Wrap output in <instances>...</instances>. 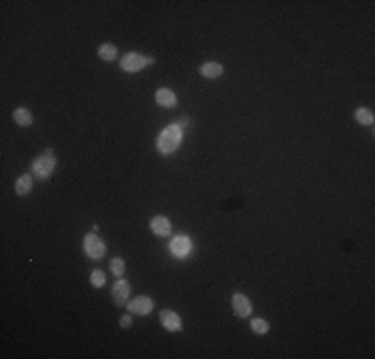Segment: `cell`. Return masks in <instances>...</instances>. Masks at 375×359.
I'll list each match as a JSON object with an SVG mask.
<instances>
[{
	"label": "cell",
	"mask_w": 375,
	"mask_h": 359,
	"mask_svg": "<svg viewBox=\"0 0 375 359\" xmlns=\"http://www.w3.org/2000/svg\"><path fill=\"white\" fill-rule=\"evenodd\" d=\"M180 140H182V130L178 128V124L168 126V128H164V132L158 138V150L162 154H172L178 150Z\"/></svg>",
	"instance_id": "cell-1"
},
{
	"label": "cell",
	"mask_w": 375,
	"mask_h": 359,
	"mask_svg": "<svg viewBox=\"0 0 375 359\" xmlns=\"http://www.w3.org/2000/svg\"><path fill=\"white\" fill-rule=\"evenodd\" d=\"M54 154H52V150L48 148V150H44V154H40L34 164H32V172H34V176L40 180H46L50 178V174H52V170H54Z\"/></svg>",
	"instance_id": "cell-2"
},
{
	"label": "cell",
	"mask_w": 375,
	"mask_h": 359,
	"mask_svg": "<svg viewBox=\"0 0 375 359\" xmlns=\"http://www.w3.org/2000/svg\"><path fill=\"white\" fill-rule=\"evenodd\" d=\"M84 251H86V255H88L90 260H100V257L104 255V251H106V246H104V242L92 232L84 237Z\"/></svg>",
	"instance_id": "cell-3"
},
{
	"label": "cell",
	"mask_w": 375,
	"mask_h": 359,
	"mask_svg": "<svg viewBox=\"0 0 375 359\" xmlns=\"http://www.w3.org/2000/svg\"><path fill=\"white\" fill-rule=\"evenodd\" d=\"M120 66H122V70L124 72H140L144 66H146V58L136 52H130L122 58Z\"/></svg>",
	"instance_id": "cell-4"
},
{
	"label": "cell",
	"mask_w": 375,
	"mask_h": 359,
	"mask_svg": "<svg viewBox=\"0 0 375 359\" xmlns=\"http://www.w3.org/2000/svg\"><path fill=\"white\" fill-rule=\"evenodd\" d=\"M232 307H234V313L238 317H247L252 313V302L245 297L244 293H234L232 297Z\"/></svg>",
	"instance_id": "cell-5"
},
{
	"label": "cell",
	"mask_w": 375,
	"mask_h": 359,
	"mask_svg": "<svg viewBox=\"0 0 375 359\" xmlns=\"http://www.w3.org/2000/svg\"><path fill=\"white\" fill-rule=\"evenodd\" d=\"M152 307H154V302H152L148 295H140V297L132 300L130 304H128V309H130L132 313H140V315H148L152 311Z\"/></svg>",
	"instance_id": "cell-6"
},
{
	"label": "cell",
	"mask_w": 375,
	"mask_h": 359,
	"mask_svg": "<svg viewBox=\"0 0 375 359\" xmlns=\"http://www.w3.org/2000/svg\"><path fill=\"white\" fill-rule=\"evenodd\" d=\"M160 323L170 329V331H180L182 329V320H180V315L176 313V311H170V309H164L162 313H160Z\"/></svg>",
	"instance_id": "cell-7"
},
{
	"label": "cell",
	"mask_w": 375,
	"mask_h": 359,
	"mask_svg": "<svg viewBox=\"0 0 375 359\" xmlns=\"http://www.w3.org/2000/svg\"><path fill=\"white\" fill-rule=\"evenodd\" d=\"M128 295H130V284L126 280H118L112 287V300L118 305H124L126 300H128Z\"/></svg>",
	"instance_id": "cell-8"
},
{
	"label": "cell",
	"mask_w": 375,
	"mask_h": 359,
	"mask_svg": "<svg viewBox=\"0 0 375 359\" xmlns=\"http://www.w3.org/2000/svg\"><path fill=\"white\" fill-rule=\"evenodd\" d=\"M170 250H172L174 255L184 257V255H187L190 250H192V242H190V237H186V235H178V237H174V242H172Z\"/></svg>",
	"instance_id": "cell-9"
},
{
	"label": "cell",
	"mask_w": 375,
	"mask_h": 359,
	"mask_svg": "<svg viewBox=\"0 0 375 359\" xmlns=\"http://www.w3.org/2000/svg\"><path fill=\"white\" fill-rule=\"evenodd\" d=\"M156 102L164 108H174L178 100H176V94L170 88H160L156 92Z\"/></svg>",
	"instance_id": "cell-10"
},
{
	"label": "cell",
	"mask_w": 375,
	"mask_h": 359,
	"mask_svg": "<svg viewBox=\"0 0 375 359\" xmlns=\"http://www.w3.org/2000/svg\"><path fill=\"white\" fill-rule=\"evenodd\" d=\"M152 232L156 233V235H170L172 232V226H170V220L168 217H162V215H158V217H154L152 220Z\"/></svg>",
	"instance_id": "cell-11"
},
{
	"label": "cell",
	"mask_w": 375,
	"mask_h": 359,
	"mask_svg": "<svg viewBox=\"0 0 375 359\" xmlns=\"http://www.w3.org/2000/svg\"><path fill=\"white\" fill-rule=\"evenodd\" d=\"M222 72H224V68H222V64H218V62H206V64L200 66V74H202L204 78H210V80L220 78Z\"/></svg>",
	"instance_id": "cell-12"
},
{
	"label": "cell",
	"mask_w": 375,
	"mask_h": 359,
	"mask_svg": "<svg viewBox=\"0 0 375 359\" xmlns=\"http://www.w3.org/2000/svg\"><path fill=\"white\" fill-rule=\"evenodd\" d=\"M14 190H16V194H18V196H28V194H30V190H32V176H28V174L20 176V178L16 180Z\"/></svg>",
	"instance_id": "cell-13"
},
{
	"label": "cell",
	"mask_w": 375,
	"mask_h": 359,
	"mask_svg": "<svg viewBox=\"0 0 375 359\" xmlns=\"http://www.w3.org/2000/svg\"><path fill=\"white\" fill-rule=\"evenodd\" d=\"M12 116H14L16 124H20V126H30V124H32V114H30L26 108H16Z\"/></svg>",
	"instance_id": "cell-14"
},
{
	"label": "cell",
	"mask_w": 375,
	"mask_h": 359,
	"mask_svg": "<svg viewBox=\"0 0 375 359\" xmlns=\"http://www.w3.org/2000/svg\"><path fill=\"white\" fill-rule=\"evenodd\" d=\"M98 54H100L102 60H114L116 58V46L110 44V42H106V44H102L98 48Z\"/></svg>",
	"instance_id": "cell-15"
},
{
	"label": "cell",
	"mask_w": 375,
	"mask_h": 359,
	"mask_svg": "<svg viewBox=\"0 0 375 359\" xmlns=\"http://www.w3.org/2000/svg\"><path fill=\"white\" fill-rule=\"evenodd\" d=\"M356 120L359 124H373V114L369 110H365V108H357Z\"/></svg>",
	"instance_id": "cell-16"
},
{
	"label": "cell",
	"mask_w": 375,
	"mask_h": 359,
	"mask_svg": "<svg viewBox=\"0 0 375 359\" xmlns=\"http://www.w3.org/2000/svg\"><path fill=\"white\" fill-rule=\"evenodd\" d=\"M90 284H92L94 287H102L106 284V275H104L102 269H94L92 275H90Z\"/></svg>",
	"instance_id": "cell-17"
},
{
	"label": "cell",
	"mask_w": 375,
	"mask_h": 359,
	"mask_svg": "<svg viewBox=\"0 0 375 359\" xmlns=\"http://www.w3.org/2000/svg\"><path fill=\"white\" fill-rule=\"evenodd\" d=\"M110 269H112L114 275H124V269H126V264L122 257H114L112 264H110Z\"/></svg>",
	"instance_id": "cell-18"
},
{
	"label": "cell",
	"mask_w": 375,
	"mask_h": 359,
	"mask_svg": "<svg viewBox=\"0 0 375 359\" xmlns=\"http://www.w3.org/2000/svg\"><path fill=\"white\" fill-rule=\"evenodd\" d=\"M252 329H254L256 333L263 335V333H267V329H269V323L263 322V320H254V322H252Z\"/></svg>",
	"instance_id": "cell-19"
},
{
	"label": "cell",
	"mask_w": 375,
	"mask_h": 359,
	"mask_svg": "<svg viewBox=\"0 0 375 359\" xmlns=\"http://www.w3.org/2000/svg\"><path fill=\"white\" fill-rule=\"evenodd\" d=\"M130 325H132L130 315H122V317H120V327H122V329H126V327H130Z\"/></svg>",
	"instance_id": "cell-20"
},
{
	"label": "cell",
	"mask_w": 375,
	"mask_h": 359,
	"mask_svg": "<svg viewBox=\"0 0 375 359\" xmlns=\"http://www.w3.org/2000/svg\"><path fill=\"white\" fill-rule=\"evenodd\" d=\"M186 126H187V118H184V120H180V122H178V128H180V130H184Z\"/></svg>",
	"instance_id": "cell-21"
}]
</instances>
